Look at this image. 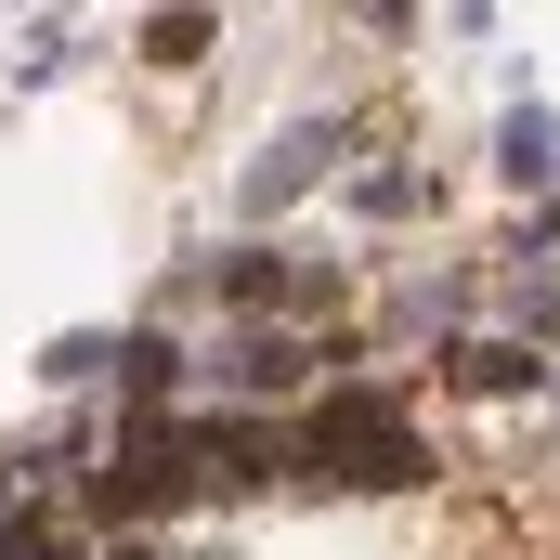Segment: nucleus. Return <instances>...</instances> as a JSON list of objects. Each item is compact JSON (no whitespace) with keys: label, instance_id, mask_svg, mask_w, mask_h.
<instances>
[{"label":"nucleus","instance_id":"f257e3e1","mask_svg":"<svg viewBox=\"0 0 560 560\" xmlns=\"http://www.w3.org/2000/svg\"><path fill=\"white\" fill-rule=\"evenodd\" d=\"M300 456L313 469H365V482H418V430H405L392 392H339L326 418L300 430Z\"/></svg>","mask_w":560,"mask_h":560}]
</instances>
